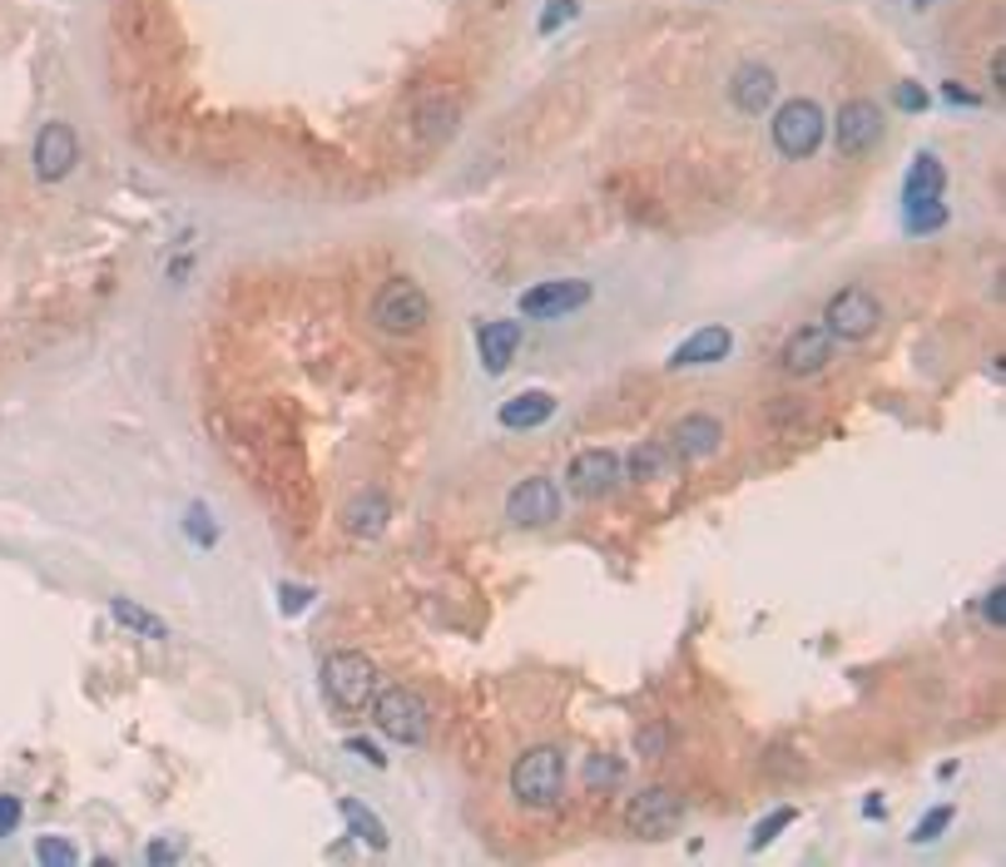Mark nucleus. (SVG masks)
I'll return each instance as SVG.
<instances>
[{"mask_svg":"<svg viewBox=\"0 0 1006 867\" xmlns=\"http://www.w3.org/2000/svg\"><path fill=\"white\" fill-rule=\"evenodd\" d=\"M367 709H372V724L382 728L392 744H407V749L427 744V734H431V704L417 694V689H407V685L377 689Z\"/></svg>","mask_w":1006,"mask_h":867,"instance_id":"3","label":"nucleus"},{"mask_svg":"<svg viewBox=\"0 0 1006 867\" xmlns=\"http://www.w3.org/2000/svg\"><path fill=\"white\" fill-rule=\"evenodd\" d=\"M952 818H957V808L952 804H943V808H932L927 818L918 823V833H912V843H937V838L952 828Z\"/></svg>","mask_w":1006,"mask_h":867,"instance_id":"28","label":"nucleus"},{"mask_svg":"<svg viewBox=\"0 0 1006 867\" xmlns=\"http://www.w3.org/2000/svg\"><path fill=\"white\" fill-rule=\"evenodd\" d=\"M878 322H883V302L867 288H857V283L853 288H838L824 308V332L838 337V343H867L878 332Z\"/></svg>","mask_w":1006,"mask_h":867,"instance_id":"6","label":"nucleus"},{"mask_svg":"<svg viewBox=\"0 0 1006 867\" xmlns=\"http://www.w3.org/2000/svg\"><path fill=\"white\" fill-rule=\"evenodd\" d=\"M21 798H15V793H5V798H0V838L5 833H15V828H21Z\"/></svg>","mask_w":1006,"mask_h":867,"instance_id":"32","label":"nucleus"},{"mask_svg":"<svg viewBox=\"0 0 1006 867\" xmlns=\"http://www.w3.org/2000/svg\"><path fill=\"white\" fill-rule=\"evenodd\" d=\"M1002 75H1006V55L996 50V60H992V80H996V90H1002Z\"/></svg>","mask_w":1006,"mask_h":867,"instance_id":"40","label":"nucleus"},{"mask_svg":"<svg viewBox=\"0 0 1006 867\" xmlns=\"http://www.w3.org/2000/svg\"><path fill=\"white\" fill-rule=\"evenodd\" d=\"M109 615H115L125 630H134V634H144V640H169V625L159 620V615H150L144 605H134V599H125V595H115L109 599Z\"/></svg>","mask_w":1006,"mask_h":867,"instance_id":"21","label":"nucleus"},{"mask_svg":"<svg viewBox=\"0 0 1006 867\" xmlns=\"http://www.w3.org/2000/svg\"><path fill=\"white\" fill-rule=\"evenodd\" d=\"M417 119H422V129H427V140H447L451 129H457V105H441V95H431V105H422L417 109Z\"/></svg>","mask_w":1006,"mask_h":867,"instance_id":"23","label":"nucleus"},{"mask_svg":"<svg viewBox=\"0 0 1006 867\" xmlns=\"http://www.w3.org/2000/svg\"><path fill=\"white\" fill-rule=\"evenodd\" d=\"M179 853H184V843H179V838H169V843H164V838H154V843H150V853H144V857H150V863L159 867V863H174V857H179Z\"/></svg>","mask_w":1006,"mask_h":867,"instance_id":"34","label":"nucleus"},{"mask_svg":"<svg viewBox=\"0 0 1006 867\" xmlns=\"http://www.w3.org/2000/svg\"><path fill=\"white\" fill-rule=\"evenodd\" d=\"M898 105L908 109V115H922V109H927V90L912 85V80H902V85H898Z\"/></svg>","mask_w":1006,"mask_h":867,"instance_id":"31","label":"nucleus"},{"mask_svg":"<svg viewBox=\"0 0 1006 867\" xmlns=\"http://www.w3.org/2000/svg\"><path fill=\"white\" fill-rule=\"evenodd\" d=\"M620 763H615V759H590L585 763V783H590V788H615V783H620Z\"/></svg>","mask_w":1006,"mask_h":867,"instance_id":"29","label":"nucleus"},{"mask_svg":"<svg viewBox=\"0 0 1006 867\" xmlns=\"http://www.w3.org/2000/svg\"><path fill=\"white\" fill-rule=\"evenodd\" d=\"M31 159H35V179L60 183L64 174H70V169L80 164V134H75L70 124H60V119H50V124H45L40 134H35Z\"/></svg>","mask_w":1006,"mask_h":867,"instance_id":"12","label":"nucleus"},{"mask_svg":"<svg viewBox=\"0 0 1006 867\" xmlns=\"http://www.w3.org/2000/svg\"><path fill=\"white\" fill-rule=\"evenodd\" d=\"M476 353H482V367L492 377H501L511 367V357L521 353V322L516 318H492L476 328Z\"/></svg>","mask_w":1006,"mask_h":867,"instance_id":"15","label":"nucleus"},{"mask_svg":"<svg viewBox=\"0 0 1006 867\" xmlns=\"http://www.w3.org/2000/svg\"><path fill=\"white\" fill-rule=\"evenodd\" d=\"M779 95V80H773L769 64H739L734 80H729V99L744 109V115H764Z\"/></svg>","mask_w":1006,"mask_h":867,"instance_id":"16","label":"nucleus"},{"mask_svg":"<svg viewBox=\"0 0 1006 867\" xmlns=\"http://www.w3.org/2000/svg\"><path fill=\"white\" fill-rule=\"evenodd\" d=\"M824 134H828V115L814 105V99H789V105H779V115H773V150L793 164L814 159Z\"/></svg>","mask_w":1006,"mask_h":867,"instance_id":"5","label":"nucleus"},{"mask_svg":"<svg viewBox=\"0 0 1006 867\" xmlns=\"http://www.w3.org/2000/svg\"><path fill=\"white\" fill-rule=\"evenodd\" d=\"M35 863H45V867H75L80 863V847L64 843V838H40V843H35Z\"/></svg>","mask_w":1006,"mask_h":867,"instance_id":"26","label":"nucleus"},{"mask_svg":"<svg viewBox=\"0 0 1006 867\" xmlns=\"http://www.w3.org/2000/svg\"><path fill=\"white\" fill-rule=\"evenodd\" d=\"M347 753H357V759H367L372 769H387V759L377 753V744H367V739H347Z\"/></svg>","mask_w":1006,"mask_h":867,"instance_id":"37","label":"nucleus"},{"mask_svg":"<svg viewBox=\"0 0 1006 867\" xmlns=\"http://www.w3.org/2000/svg\"><path fill=\"white\" fill-rule=\"evenodd\" d=\"M888 134V119L873 99H843L838 105V119H833V144L843 159H867V154L883 144Z\"/></svg>","mask_w":1006,"mask_h":867,"instance_id":"7","label":"nucleus"},{"mask_svg":"<svg viewBox=\"0 0 1006 867\" xmlns=\"http://www.w3.org/2000/svg\"><path fill=\"white\" fill-rule=\"evenodd\" d=\"M338 808H343V818H347V828H353V838H363L367 847H377V853H382V847H387V828L377 823V818L367 813V808L357 804V798H343Z\"/></svg>","mask_w":1006,"mask_h":867,"instance_id":"22","label":"nucleus"},{"mask_svg":"<svg viewBox=\"0 0 1006 867\" xmlns=\"http://www.w3.org/2000/svg\"><path fill=\"white\" fill-rule=\"evenodd\" d=\"M635 749H644V759H654V753L664 749V734H660V728H650V734H640V739H635Z\"/></svg>","mask_w":1006,"mask_h":867,"instance_id":"38","label":"nucleus"},{"mask_svg":"<svg viewBox=\"0 0 1006 867\" xmlns=\"http://www.w3.org/2000/svg\"><path fill=\"white\" fill-rule=\"evenodd\" d=\"M322 694L343 709V714H363L377 694L372 660L357 650H332L328 660H322Z\"/></svg>","mask_w":1006,"mask_h":867,"instance_id":"4","label":"nucleus"},{"mask_svg":"<svg viewBox=\"0 0 1006 867\" xmlns=\"http://www.w3.org/2000/svg\"><path fill=\"white\" fill-rule=\"evenodd\" d=\"M982 615H986V625H996V630H1002V620H1006V590L996 585L992 595L982 599Z\"/></svg>","mask_w":1006,"mask_h":867,"instance_id":"33","label":"nucleus"},{"mask_svg":"<svg viewBox=\"0 0 1006 867\" xmlns=\"http://www.w3.org/2000/svg\"><path fill=\"white\" fill-rule=\"evenodd\" d=\"M908 228L912 234H937V228H947V204L943 199H927V204H908Z\"/></svg>","mask_w":1006,"mask_h":867,"instance_id":"24","label":"nucleus"},{"mask_svg":"<svg viewBox=\"0 0 1006 867\" xmlns=\"http://www.w3.org/2000/svg\"><path fill=\"white\" fill-rule=\"evenodd\" d=\"M387 515H392L387 496H382V491H367V496H357V501L343 511V525L353 531V536H382V531H387Z\"/></svg>","mask_w":1006,"mask_h":867,"instance_id":"20","label":"nucleus"},{"mask_svg":"<svg viewBox=\"0 0 1006 867\" xmlns=\"http://www.w3.org/2000/svg\"><path fill=\"white\" fill-rule=\"evenodd\" d=\"M308 599H312L308 585H283V590H279V605H283V610H303Z\"/></svg>","mask_w":1006,"mask_h":867,"instance_id":"36","label":"nucleus"},{"mask_svg":"<svg viewBox=\"0 0 1006 867\" xmlns=\"http://www.w3.org/2000/svg\"><path fill=\"white\" fill-rule=\"evenodd\" d=\"M719 441H724V427H719V417H709V412H689V417H679L675 431H670V451H675L679 461L714 456Z\"/></svg>","mask_w":1006,"mask_h":867,"instance_id":"14","label":"nucleus"},{"mask_svg":"<svg viewBox=\"0 0 1006 867\" xmlns=\"http://www.w3.org/2000/svg\"><path fill=\"white\" fill-rule=\"evenodd\" d=\"M590 302V283L580 278H551V283H535V288L521 293V318L531 322H556V318H570Z\"/></svg>","mask_w":1006,"mask_h":867,"instance_id":"9","label":"nucleus"},{"mask_svg":"<svg viewBox=\"0 0 1006 867\" xmlns=\"http://www.w3.org/2000/svg\"><path fill=\"white\" fill-rule=\"evenodd\" d=\"M679 818H685V798H679L675 788H640L625 804V828H630L635 838H670L679 828Z\"/></svg>","mask_w":1006,"mask_h":867,"instance_id":"8","label":"nucleus"},{"mask_svg":"<svg viewBox=\"0 0 1006 867\" xmlns=\"http://www.w3.org/2000/svg\"><path fill=\"white\" fill-rule=\"evenodd\" d=\"M576 11H580L576 0H551V5H546V15H541V35H551V31H556V25H566L570 15H576Z\"/></svg>","mask_w":1006,"mask_h":867,"instance_id":"30","label":"nucleus"},{"mask_svg":"<svg viewBox=\"0 0 1006 867\" xmlns=\"http://www.w3.org/2000/svg\"><path fill=\"white\" fill-rule=\"evenodd\" d=\"M511 798L531 813H546L566 798V753L556 744H535L511 763Z\"/></svg>","mask_w":1006,"mask_h":867,"instance_id":"1","label":"nucleus"},{"mask_svg":"<svg viewBox=\"0 0 1006 867\" xmlns=\"http://www.w3.org/2000/svg\"><path fill=\"white\" fill-rule=\"evenodd\" d=\"M729 347H734V332H729V328H699L695 337H685V343L675 347L670 367H709V363H724Z\"/></svg>","mask_w":1006,"mask_h":867,"instance_id":"17","label":"nucleus"},{"mask_svg":"<svg viewBox=\"0 0 1006 867\" xmlns=\"http://www.w3.org/2000/svg\"><path fill=\"white\" fill-rule=\"evenodd\" d=\"M189 536L193 541H204V546H214V521H209V511H189Z\"/></svg>","mask_w":1006,"mask_h":867,"instance_id":"35","label":"nucleus"},{"mask_svg":"<svg viewBox=\"0 0 1006 867\" xmlns=\"http://www.w3.org/2000/svg\"><path fill=\"white\" fill-rule=\"evenodd\" d=\"M551 417H556V396L551 392H521V396H511V402H501V412H496V421H501L506 431L546 427Z\"/></svg>","mask_w":1006,"mask_h":867,"instance_id":"18","label":"nucleus"},{"mask_svg":"<svg viewBox=\"0 0 1006 867\" xmlns=\"http://www.w3.org/2000/svg\"><path fill=\"white\" fill-rule=\"evenodd\" d=\"M506 515H511V525H521V531L551 525L560 515V486L551 482V476H525V482L511 486V496H506Z\"/></svg>","mask_w":1006,"mask_h":867,"instance_id":"11","label":"nucleus"},{"mask_svg":"<svg viewBox=\"0 0 1006 867\" xmlns=\"http://www.w3.org/2000/svg\"><path fill=\"white\" fill-rule=\"evenodd\" d=\"M828 357H833V337H828L824 328H798L789 343H783L779 367L789 377H814L828 367Z\"/></svg>","mask_w":1006,"mask_h":867,"instance_id":"13","label":"nucleus"},{"mask_svg":"<svg viewBox=\"0 0 1006 867\" xmlns=\"http://www.w3.org/2000/svg\"><path fill=\"white\" fill-rule=\"evenodd\" d=\"M660 472H664V447L644 441V447L630 456V482H654Z\"/></svg>","mask_w":1006,"mask_h":867,"instance_id":"27","label":"nucleus"},{"mask_svg":"<svg viewBox=\"0 0 1006 867\" xmlns=\"http://www.w3.org/2000/svg\"><path fill=\"white\" fill-rule=\"evenodd\" d=\"M947 189V169L937 154H918V164L908 169V183H902V199L908 204H927V199H943Z\"/></svg>","mask_w":1006,"mask_h":867,"instance_id":"19","label":"nucleus"},{"mask_svg":"<svg viewBox=\"0 0 1006 867\" xmlns=\"http://www.w3.org/2000/svg\"><path fill=\"white\" fill-rule=\"evenodd\" d=\"M789 823H798V808H773V813L764 818V823H754V833H749V847H754V853H759V847H769L773 838H779V833H783V828H789Z\"/></svg>","mask_w":1006,"mask_h":867,"instance_id":"25","label":"nucleus"},{"mask_svg":"<svg viewBox=\"0 0 1006 867\" xmlns=\"http://www.w3.org/2000/svg\"><path fill=\"white\" fill-rule=\"evenodd\" d=\"M566 482H570V491H576V496L600 501V496H611L615 486L625 482V466H620V456H615L611 447H585L576 461H570Z\"/></svg>","mask_w":1006,"mask_h":867,"instance_id":"10","label":"nucleus"},{"mask_svg":"<svg viewBox=\"0 0 1006 867\" xmlns=\"http://www.w3.org/2000/svg\"><path fill=\"white\" fill-rule=\"evenodd\" d=\"M367 318H372V328L387 332V337H417V332L431 322V298L422 293L417 278L397 273V278H387L382 288H377Z\"/></svg>","mask_w":1006,"mask_h":867,"instance_id":"2","label":"nucleus"},{"mask_svg":"<svg viewBox=\"0 0 1006 867\" xmlns=\"http://www.w3.org/2000/svg\"><path fill=\"white\" fill-rule=\"evenodd\" d=\"M943 95L952 99V105H977V95H972V90H962V85H957V80H947V85H943Z\"/></svg>","mask_w":1006,"mask_h":867,"instance_id":"39","label":"nucleus"}]
</instances>
